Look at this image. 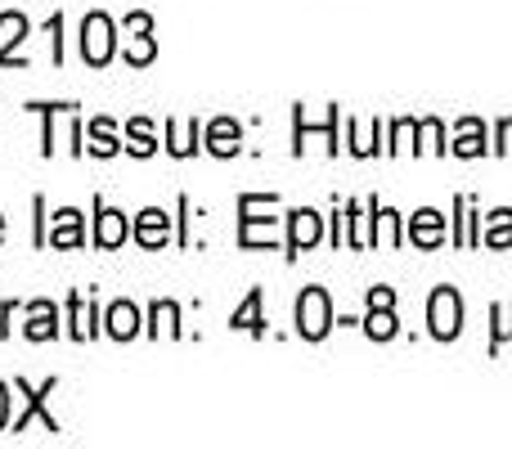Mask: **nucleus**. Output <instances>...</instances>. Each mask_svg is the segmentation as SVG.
<instances>
[{
	"instance_id": "nucleus-1",
	"label": "nucleus",
	"mask_w": 512,
	"mask_h": 449,
	"mask_svg": "<svg viewBox=\"0 0 512 449\" xmlns=\"http://www.w3.org/2000/svg\"><path fill=\"white\" fill-rule=\"evenodd\" d=\"M333 328V306H328V292L324 288H306L297 297V333L319 342V337Z\"/></svg>"
},
{
	"instance_id": "nucleus-2",
	"label": "nucleus",
	"mask_w": 512,
	"mask_h": 449,
	"mask_svg": "<svg viewBox=\"0 0 512 449\" xmlns=\"http://www.w3.org/2000/svg\"><path fill=\"white\" fill-rule=\"evenodd\" d=\"M427 324H432V337H441V342H450V337H459L463 328V301L454 288H436L432 301H427Z\"/></svg>"
},
{
	"instance_id": "nucleus-3",
	"label": "nucleus",
	"mask_w": 512,
	"mask_h": 449,
	"mask_svg": "<svg viewBox=\"0 0 512 449\" xmlns=\"http://www.w3.org/2000/svg\"><path fill=\"white\" fill-rule=\"evenodd\" d=\"M81 54H86V63H108L113 59V23H108L104 14H90L86 23H81Z\"/></svg>"
},
{
	"instance_id": "nucleus-4",
	"label": "nucleus",
	"mask_w": 512,
	"mask_h": 449,
	"mask_svg": "<svg viewBox=\"0 0 512 449\" xmlns=\"http://www.w3.org/2000/svg\"><path fill=\"white\" fill-rule=\"evenodd\" d=\"M54 319H59V310H54L50 301H32V306H27V337H32V342L54 337V333H59V324H54Z\"/></svg>"
},
{
	"instance_id": "nucleus-5",
	"label": "nucleus",
	"mask_w": 512,
	"mask_h": 449,
	"mask_svg": "<svg viewBox=\"0 0 512 449\" xmlns=\"http://www.w3.org/2000/svg\"><path fill=\"white\" fill-rule=\"evenodd\" d=\"M167 212H158V207H149V212H140V225H135V238H140L144 247H158L167 243Z\"/></svg>"
},
{
	"instance_id": "nucleus-6",
	"label": "nucleus",
	"mask_w": 512,
	"mask_h": 449,
	"mask_svg": "<svg viewBox=\"0 0 512 449\" xmlns=\"http://www.w3.org/2000/svg\"><path fill=\"white\" fill-rule=\"evenodd\" d=\"M126 234H131V225H126L122 212H99V225H95V243H99V247L126 243Z\"/></svg>"
},
{
	"instance_id": "nucleus-7",
	"label": "nucleus",
	"mask_w": 512,
	"mask_h": 449,
	"mask_svg": "<svg viewBox=\"0 0 512 449\" xmlns=\"http://www.w3.org/2000/svg\"><path fill=\"white\" fill-rule=\"evenodd\" d=\"M108 333L117 337V342H126V337L140 333V310L126 306V301H117L113 310H108Z\"/></svg>"
},
{
	"instance_id": "nucleus-8",
	"label": "nucleus",
	"mask_w": 512,
	"mask_h": 449,
	"mask_svg": "<svg viewBox=\"0 0 512 449\" xmlns=\"http://www.w3.org/2000/svg\"><path fill=\"white\" fill-rule=\"evenodd\" d=\"M50 243H54V247H77V243H81V216L72 212V207H68V212H59V216H54Z\"/></svg>"
},
{
	"instance_id": "nucleus-9",
	"label": "nucleus",
	"mask_w": 512,
	"mask_h": 449,
	"mask_svg": "<svg viewBox=\"0 0 512 449\" xmlns=\"http://www.w3.org/2000/svg\"><path fill=\"white\" fill-rule=\"evenodd\" d=\"M319 243V216L315 212H292V252H306Z\"/></svg>"
},
{
	"instance_id": "nucleus-10",
	"label": "nucleus",
	"mask_w": 512,
	"mask_h": 449,
	"mask_svg": "<svg viewBox=\"0 0 512 449\" xmlns=\"http://www.w3.org/2000/svg\"><path fill=\"white\" fill-rule=\"evenodd\" d=\"M414 243H423V247H436L441 243V212H418L414 216Z\"/></svg>"
},
{
	"instance_id": "nucleus-11",
	"label": "nucleus",
	"mask_w": 512,
	"mask_h": 449,
	"mask_svg": "<svg viewBox=\"0 0 512 449\" xmlns=\"http://www.w3.org/2000/svg\"><path fill=\"white\" fill-rule=\"evenodd\" d=\"M207 140H212V153H221V158H230V153L239 149V144H234V140H239V126H234V122H216Z\"/></svg>"
},
{
	"instance_id": "nucleus-12",
	"label": "nucleus",
	"mask_w": 512,
	"mask_h": 449,
	"mask_svg": "<svg viewBox=\"0 0 512 449\" xmlns=\"http://www.w3.org/2000/svg\"><path fill=\"white\" fill-rule=\"evenodd\" d=\"M364 328H369V337H396V315H391V306H373V315L364 319Z\"/></svg>"
},
{
	"instance_id": "nucleus-13",
	"label": "nucleus",
	"mask_w": 512,
	"mask_h": 449,
	"mask_svg": "<svg viewBox=\"0 0 512 449\" xmlns=\"http://www.w3.org/2000/svg\"><path fill=\"white\" fill-rule=\"evenodd\" d=\"M90 153H99V158H108V153H117V140H113V126L99 117L95 126H90Z\"/></svg>"
},
{
	"instance_id": "nucleus-14",
	"label": "nucleus",
	"mask_w": 512,
	"mask_h": 449,
	"mask_svg": "<svg viewBox=\"0 0 512 449\" xmlns=\"http://www.w3.org/2000/svg\"><path fill=\"white\" fill-rule=\"evenodd\" d=\"M126 63H149L153 59V36L144 32V36H131V41H126Z\"/></svg>"
},
{
	"instance_id": "nucleus-15",
	"label": "nucleus",
	"mask_w": 512,
	"mask_h": 449,
	"mask_svg": "<svg viewBox=\"0 0 512 449\" xmlns=\"http://www.w3.org/2000/svg\"><path fill=\"white\" fill-rule=\"evenodd\" d=\"M454 149H459L463 158H477L481 153V122H463V140L454 144Z\"/></svg>"
},
{
	"instance_id": "nucleus-16",
	"label": "nucleus",
	"mask_w": 512,
	"mask_h": 449,
	"mask_svg": "<svg viewBox=\"0 0 512 449\" xmlns=\"http://www.w3.org/2000/svg\"><path fill=\"white\" fill-rule=\"evenodd\" d=\"M131 140H135L131 149L140 153V158H149V153H153V131H149V122H135V126H131Z\"/></svg>"
},
{
	"instance_id": "nucleus-17",
	"label": "nucleus",
	"mask_w": 512,
	"mask_h": 449,
	"mask_svg": "<svg viewBox=\"0 0 512 449\" xmlns=\"http://www.w3.org/2000/svg\"><path fill=\"white\" fill-rule=\"evenodd\" d=\"M490 243H512V212H495V225H490Z\"/></svg>"
},
{
	"instance_id": "nucleus-18",
	"label": "nucleus",
	"mask_w": 512,
	"mask_h": 449,
	"mask_svg": "<svg viewBox=\"0 0 512 449\" xmlns=\"http://www.w3.org/2000/svg\"><path fill=\"white\" fill-rule=\"evenodd\" d=\"M256 306H261V297H256V292H252V297H248V306H243L239 315H234V328H252V333H256V328H261V319H256Z\"/></svg>"
},
{
	"instance_id": "nucleus-19",
	"label": "nucleus",
	"mask_w": 512,
	"mask_h": 449,
	"mask_svg": "<svg viewBox=\"0 0 512 449\" xmlns=\"http://www.w3.org/2000/svg\"><path fill=\"white\" fill-rule=\"evenodd\" d=\"M378 238L396 243V212H378Z\"/></svg>"
},
{
	"instance_id": "nucleus-20",
	"label": "nucleus",
	"mask_w": 512,
	"mask_h": 449,
	"mask_svg": "<svg viewBox=\"0 0 512 449\" xmlns=\"http://www.w3.org/2000/svg\"><path fill=\"white\" fill-rule=\"evenodd\" d=\"M126 32H135V36H144V32H153V23H149V14H131V18H126Z\"/></svg>"
},
{
	"instance_id": "nucleus-21",
	"label": "nucleus",
	"mask_w": 512,
	"mask_h": 449,
	"mask_svg": "<svg viewBox=\"0 0 512 449\" xmlns=\"http://www.w3.org/2000/svg\"><path fill=\"white\" fill-rule=\"evenodd\" d=\"M5 423H9V387L0 382V432H5Z\"/></svg>"
},
{
	"instance_id": "nucleus-22",
	"label": "nucleus",
	"mask_w": 512,
	"mask_h": 449,
	"mask_svg": "<svg viewBox=\"0 0 512 449\" xmlns=\"http://www.w3.org/2000/svg\"><path fill=\"white\" fill-rule=\"evenodd\" d=\"M499 135H504V144H499V149L508 153V149H512V122H504V126H499Z\"/></svg>"
},
{
	"instance_id": "nucleus-23",
	"label": "nucleus",
	"mask_w": 512,
	"mask_h": 449,
	"mask_svg": "<svg viewBox=\"0 0 512 449\" xmlns=\"http://www.w3.org/2000/svg\"><path fill=\"white\" fill-rule=\"evenodd\" d=\"M0 238H5V221H0Z\"/></svg>"
}]
</instances>
